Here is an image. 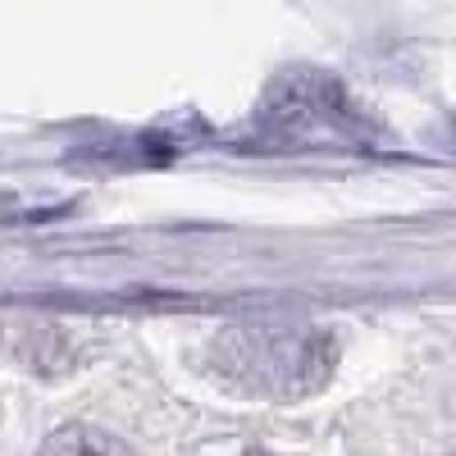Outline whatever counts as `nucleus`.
<instances>
[{"mask_svg":"<svg viewBox=\"0 0 456 456\" xmlns=\"http://www.w3.org/2000/svg\"><path fill=\"white\" fill-rule=\"evenodd\" d=\"M42 456H133V452L96 425H64V429L51 434Z\"/></svg>","mask_w":456,"mask_h":456,"instance_id":"3","label":"nucleus"},{"mask_svg":"<svg viewBox=\"0 0 456 456\" xmlns=\"http://www.w3.org/2000/svg\"><path fill=\"white\" fill-rule=\"evenodd\" d=\"M260 124L274 133H315V128H356L361 114L347 105V92L329 73L288 69L260 101Z\"/></svg>","mask_w":456,"mask_h":456,"instance_id":"2","label":"nucleus"},{"mask_svg":"<svg viewBox=\"0 0 456 456\" xmlns=\"http://www.w3.org/2000/svg\"><path fill=\"white\" fill-rule=\"evenodd\" d=\"M251 456H260V452H251Z\"/></svg>","mask_w":456,"mask_h":456,"instance_id":"4","label":"nucleus"},{"mask_svg":"<svg viewBox=\"0 0 456 456\" xmlns=\"http://www.w3.org/2000/svg\"><path fill=\"white\" fill-rule=\"evenodd\" d=\"M210 361L233 388L251 397L297 402L329 384L338 365V342L324 324H288V320H260V324H228Z\"/></svg>","mask_w":456,"mask_h":456,"instance_id":"1","label":"nucleus"}]
</instances>
